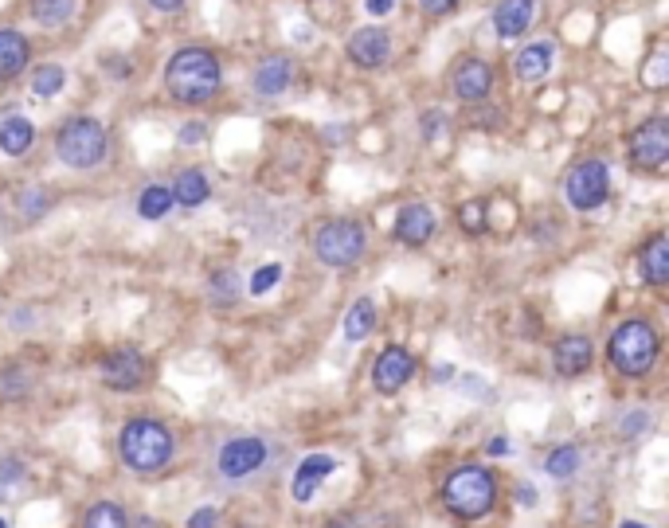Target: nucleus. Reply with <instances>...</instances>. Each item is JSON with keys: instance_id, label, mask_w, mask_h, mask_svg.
I'll use <instances>...</instances> for the list:
<instances>
[{"instance_id": "nucleus-1", "label": "nucleus", "mask_w": 669, "mask_h": 528, "mask_svg": "<svg viewBox=\"0 0 669 528\" xmlns=\"http://www.w3.org/2000/svg\"><path fill=\"white\" fill-rule=\"evenodd\" d=\"M220 59L208 47H180L165 67V90L180 106H204L220 94Z\"/></svg>"}, {"instance_id": "nucleus-2", "label": "nucleus", "mask_w": 669, "mask_h": 528, "mask_svg": "<svg viewBox=\"0 0 669 528\" xmlns=\"http://www.w3.org/2000/svg\"><path fill=\"white\" fill-rule=\"evenodd\" d=\"M118 454H122L126 470L153 478V474L169 470V462L177 454V439L157 419H130L122 427V435H118Z\"/></svg>"}, {"instance_id": "nucleus-3", "label": "nucleus", "mask_w": 669, "mask_h": 528, "mask_svg": "<svg viewBox=\"0 0 669 528\" xmlns=\"http://www.w3.org/2000/svg\"><path fill=\"white\" fill-rule=\"evenodd\" d=\"M658 352H662V337L650 321L642 317H630L623 321L615 333H611V364L623 372L626 380H638L646 376L654 364H658Z\"/></svg>"}, {"instance_id": "nucleus-4", "label": "nucleus", "mask_w": 669, "mask_h": 528, "mask_svg": "<svg viewBox=\"0 0 669 528\" xmlns=\"http://www.w3.org/2000/svg\"><path fill=\"white\" fill-rule=\"evenodd\" d=\"M446 509L462 521H478L497 505V478L482 466H458L443 485Z\"/></svg>"}, {"instance_id": "nucleus-5", "label": "nucleus", "mask_w": 669, "mask_h": 528, "mask_svg": "<svg viewBox=\"0 0 669 528\" xmlns=\"http://www.w3.org/2000/svg\"><path fill=\"white\" fill-rule=\"evenodd\" d=\"M106 149H110V137H106V126L98 118H67L59 126V133H55V153L71 169H94V165H102Z\"/></svg>"}, {"instance_id": "nucleus-6", "label": "nucleus", "mask_w": 669, "mask_h": 528, "mask_svg": "<svg viewBox=\"0 0 669 528\" xmlns=\"http://www.w3.org/2000/svg\"><path fill=\"white\" fill-rule=\"evenodd\" d=\"M364 247H368V231L357 220H329L313 231V255L333 270L360 263Z\"/></svg>"}, {"instance_id": "nucleus-7", "label": "nucleus", "mask_w": 669, "mask_h": 528, "mask_svg": "<svg viewBox=\"0 0 669 528\" xmlns=\"http://www.w3.org/2000/svg\"><path fill=\"white\" fill-rule=\"evenodd\" d=\"M611 192V169L603 161H583L564 180V196L576 212H595Z\"/></svg>"}, {"instance_id": "nucleus-8", "label": "nucleus", "mask_w": 669, "mask_h": 528, "mask_svg": "<svg viewBox=\"0 0 669 528\" xmlns=\"http://www.w3.org/2000/svg\"><path fill=\"white\" fill-rule=\"evenodd\" d=\"M267 458H270L267 442L255 439V435H239V439H227L220 446L216 466H220V474L227 482H243V478H251L255 470H263Z\"/></svg>"}, {"instance_id": "nucleus-9", "label": "nucleus", "mask_w": 669, "mask_h": 528, "mask_svg": "<svg viewBox=\"0 0 669 528\" xmlns=\"http://www.w3.org/2000/svg\"><path fill=\"white\" fill-rule=\"evenodd\" d=\"M630 161L638 169H650L658 173L669 161V122L666 118H650L642 122L638 130L630 133Z\"/></svg>"}, {"instance_id": "nucleus-10", "label": "nucleus", "mask_w": 669, "mask_h": 528, "mask_svg": "<svg viewBox=\"0 0 669 528\" xmlns=\"http://www.w3.org/2000/svg\"><path fill=\"white\" fill-rule=\"evenodd\" d=\"M98 372H102V384L114 392H137L149 384V360L137 349H114Z\"/></svg>"}, {"instance_id": "nucleus-11", "label": "nucleus", "mask_w": 669, "mask_h": 528, "mask_svg": "<svg viewBox=\"0 0 669 528\" xmlns=\"http://www.w3.org/2000/svg\"><path fill=\"white\" fill-rule=\"evenodd\" d=\"M450 87L454 94L462 98V102H486L493 90V67L482 59V55H466V59H458V67H454V75H450Z\"/></svg>"}, {"instance_id": "nucleus-12", "label": "nucleus", "mask_w": 669, "mask_h": 528, "mask_svg": "<svg viewBox=\"0 0 669 528\" xmlns=\"http://www.w3.org/2000/svg\"><path fill=\"white\" fill-rule=\"evenodd\" d=\"M345 51H349L353 67L376 71V67H384V63L392 59V36H388L384 28H376V24H368V28H357V32L349 36Z\"/></svg>"}, {"instance_id": "nucleus-13", "label": "nucleus", "mask_w": 669, "mask_h": 528, "mask_svg": "<svg viewBox=\"0 0 669 528\" xmlns=\"http://www.w3.org/2000/svg\"><path fill=\"white\" fill-rule=\"evenodd\" d=\"M411 376H415V356L407 349H400V345H388V349L376 356V364H372V384L384 396H396Z\"/></svg>"}, {"instance_id": "nucleus-14", "label": "nucleus", "mask_w": 669, "mask_h": 528, "mask_svg": "<svg viewBox=\"0 0 669 528\" xmlns=\"http://www.w3.org/2000/svg\"><path fill=\"white\" fill-rule=\"evenodd\" d=\"M591 360H595V349L580 333H568V337H560L552 345V364H556L560 376H583L591 368Z\"/></svg>"}, {"instance_id": "nucleus-15", "label": "nucleus", "mask_w": 669, "mask_h": 528, "mask_svg": "<svg viewBox=\"0 0 669 528\" xmlns=\"http://www.w3.org/2000/svg\"><path fill=\"white\" fill-rule=\"evenodd\" d=\"M431 235H435V212H431L427 204H407V208H400V216H396V239H400V243L423 247V243H431Z\"/></svg>"}, {"instance_id": "nucleus-16", "label": "nucleus", "mask_w": 669, "mask_h": 528, "mask_svg": "<svg viewBox=\"0 0 669 528\" xmlns=\"http://www.w3.org/2000/svg\"><path fill=\"white\" fill-rule=\"evenodd\" d=\"M533 16H536V0H497V8H493V32L501 40H513V36L529 32Z\"/></svg>"}, {"instance_id": "nucleus-17", "label": "nucleus", "mask_w": 669, "mask_h": 528, "mask_svg": "<svg viewBox=\"0 0 669 528\" xmlns=\"http://www.w3.org/2000/svg\"><path fill=\"white\" fill-rule=\"evenodd\" d=\"M290 83H294V63H290L286 55L263 59V63L255 67V79H251V87H255L259 98H278V94H286Z\"/></svg>"}, {"instance_id": "nucleus-18", "label": "nucleus", "mask_w": 669, "mask_h": 528, "mask_svg": "<svg viewBox=\"0 0 669 528\" xmlns=\"http://www.w3.org/2000/svg\"><path fill=\"white\" fill-rule=\"evenodd\" d=\"M333 470H337V462H333L329 454H310V458H302V466L294 470V482H290L294 501H302V505H306L313 493H317V485L325 482Z\"/></svg>"}, {"instance_id": "nucleus-19", "label": "nucleus", "mask_w": 669, "mask_h": 528, "mask_svg": "<svg viewBox=\"0 0 669 528\" xmlns=\"http://www.w3.org/2000/svg\"><path fill=\"white\" fill-rule=\"evenodd\" d=\"M28 59H32V47L24 40V32L0 28V83H12L16 75H24Z\"/></svg>"}, {"instance_id": "nucleus-20", "label": "nucleus", "mask_w": 669, "mask_h": 528, "mask_svg": "<svg viewBox=\"0 0 669 528\" xmlns=\"http://www.w3.org/2000/svg\"><path fill=\"white\" fill-rule=\"evenodd\" d=\"M638 270L650 286H666L669 282V235H654L642 251H638Z\"/></svg>"}, {"instance_id": "nucleus-21", "label": "nucleus", "mask_w": 669, "mask_h": 528, "mask_svg": "<svg viewBox=\"0 0 669 528\" xmlns=\"http://www.w3.org/2000/svg\"><path fill=\"white\" fill-rule=\"evenodd\" d=\"M552 63H556V44L552 40H536V44H529L517 55V75L525 83H540L552 71Z\"/></svg>"}, {"instance_id": "nucleus-22", "label": "nucleus", "mask_w": 669, "mask_h": 528, "mask_svg": "<svg viewBox=\"0 0 669 528\" xmlns=\"http://www.w3.org/2000/svg\"><path fill=\"white\" fill-rule=\"evenodd\" d=\"M173 204L180 208H200L208 196H212V180L200 173V169H184V173L173 180Z\"/></svg>"}, {"instance_id": "nucleus-23", "label": "nucleus", "mask_w": 669, "mask_h": 528, "mask_svg": "<svg viewBox=\"0 0 669 528\" xmlns=\"http://www.w3.org/2000/svg\"><path fill=\"white\" fill-rule=\"evenodd\" d=\"M32 141H36V126H32L28 118H4V122H0V149H4L8 157L28 153Z\"/></svg>"}, {"instance_id": "nucleus-24", "label": "nucleus", "mask_w": 669, "mask_h": 528, "mask_svg": "<svg viewBox=\"0 0 669 528\" xmlns=\"http://www.w3.org/2000/svg\"><path fill=\"white\" fill-rule=\"evenodd\" d=\"M75 8H79V0H32V16L44 28H63L75 16Z\"/></svg>"}, {"instance_id": "nucleus-25", "label": "nucleus", "mask_w": 669, "mask_h": 528, "mask_svg": "<svg viewBox=\"0 0 669 528\" xmlns=\"http://www.w3.org/2000/svg\"><path fill=\"white\" fill-rule=\"evenodd\" d=\"M169 208H173V192H169V184H149V188L141 192V200H137L141 220H165Z\"/></svg>"}, {"instance_id": "nucleus-26", "label": "nucleus", "mask_w": 669, "mask_h": 528, "mask_svg": "<svg viewBox=\"0 0 669 528\" xmlns=\"http://www.w3.org/2000/svg\"><path fill=\"white\" fill-rule=\"evenodd\" d=\"M372 329H376V306L368 298H360L357 306L345 313V337L349 341H364Z\"/></svg>"}, {"instance_id": "nucleus-27", "label": "nucleus", "mask_w": 669, "mask_h": 528, "mask_svg": "<svg viewBox=\"0 0 669 528\" xmlns=\"http://www.w3.org/2000/svg\"><path fill=\"white\" fill-rule=\"evenodd\" d=\"M544 470H548L552 478H572V474L580 470V450H576V446H556V450L548 454Z\"/></svg>"}, {"instance_id": "nucleus-28", "label": "nucleus", "mask_w": 669, "mask_h": 528, "mask_svg": "<svg viewBox=\"0 0 669 528\" xmlns=\"http://www.w3.org/2000/svg\"><path fill=\"white\" fill-rule=\"evenodd\" d=\"M67 83V75H63V67H55V63H44L36 75H32V94L36 98H55L59 90Z\"/></svg>"}, {"instance_id": "nucleus-29", "label": "nucleus", "mask_w": 669, "mask_h": 528, "mask_svg": "<svg viewBox=\"0 0 669 528\" xmlns=\"http://www.w3.org/2000/svg\"><path fill=\"white\" fill-rule=\"evenodd\" d=\"M83 528H130V525H126V513H122L114 501H98L87 513Z\"/></svg>"}, {"instance_id": "nucleus-30", "label": "nucleus", "mask_w": 669, "mask_h": 528, "mask_svg": "<svg viewBox=\"0 0 669 528\" xmlns=\"http://www.w3.org/2000/svg\"><path fill=\"white\" fill-rule=\"evenodd\" d=\"M458 223H462L466 235H482V231H486V204H482V200H466V204L458 208Z\"/></svg>"}, {"instance_id": "nucleus-31", "label": "nucleus", "mask_w": 669, "mask_h": 528, "mask_svg": "<svg viewBox=\"0 0 669 528\" xmlns=\"http://www.w3.org/2000/svg\"><path fill=\"white\" fill-rule=\"evenodd\" d=\"M212 294H216L220 306H231V302L239 298V278H235V270H220V274L212 278Z\"/></svg>"}, {"instance_id": "nucleus-32", "label": "nucleus", "mask_w": 669, "mask_h": 528, "mask_svg": "<svg viewBox=\"0 0 669 528\" xmlns=\"http://www.w3.org/2000/svg\"><path fill=\"white\" fill-rule=\"evenodd\" d=\"M278 278H282V266L278 263L259 266V270H255V278H251V294H270V290L278 286Z\"/></svg>"}, {"instance_id": "nucleus-33", "label": "nucleus", "mask_w": 669, "mask_h": 528, "mask_svg": "<svg viewBox=\"0 0 669 528\" xmlns=\"http://www.w3.org/2000/svg\"><path fill=\"white\" fill-rule=\"evenodd\" d=\"M20 208H24V216H28V220H40V216H44V212H47V196H44V188H32V192H24Z\"/></svg>"}, {"instance_id": "nucleus-34", "label": "nucleus", "mask_w": 669, "mask_h": 528, "mask_svg": "<svg viewBox=\"0 0 669 528\" xmlns=\"http://www.w3.org/2000/svg\"><path fill=\"white\" fill-rule=\"evenodd\" d=\"M4 372H8V376H20L24 368L16 364V368H4ZM28 384H32V380H0V396H4V399H8V396H24V392H28Z\"/></svg>"}, {"instance_id": "nucleus-35", "label": "nucleus", "mask_w": 669, "mask_h": 528, "mask_svg": "<svg viewBox=\"0 0 669 528\" xmlns=\"http://www.w3.org/2000/svg\"><path fill=\"white\" fill-rule=\"evenodd\" d=\"M443 122H446L443 110H427V114H423V122H419V126H423V141H435L439 130H443Z\"/></svg>"}, {"instance_id": "nucleus-36", "label": "nucleus", "mask_w": 669, "mask_h": 528, "mask_svg": "<svg viewBox=\"0 0 669 528\" xmlns=\"http://www.w3.org/2000/svg\"><path fill=\"white\" fill-rule=\"evenodd\" d=\"M216 525H220L216 509H196V513L188 517V528H216Z\"/></svg>"}, {"instance_id": "nucleus-37", "label": "nucleus", "mask_w": 669, "mask_h": 528, "mask_svg": "<svg viewBox=\"0 0 669 528\" xmlns=\"http://www.w3.org/2000/svg\"><path fill=\"white\" fill-rule=\"evenodd\" d=\"M419 8H423L427 16H446V12L458 8V0H419Z\"/></svg>"}, {"instance_id": "nucleus-38", "label": "nucleus", "mask_w": 669, "mask_h": 528, "mask_svg": "<svg viewBox=\"0 0 669 528\" xmlns=\"http://www.w3.org/2000/svg\"><path fill=\"white\" fill-rule=\"evenodd\" d=\"M208 130H204V122H188L184 130H180V145H196V141H204Z\"/></svg>"}, {"instance_id": "nucleus-39", "label": "nucleus", "mask_w": 669, "mask_h": 528, "mask_svg": "<svg viewBox=\"0 0 669 528\" xmlns=\"http://www.w3.org/2000/svg\"><path fill=\"white\" fill-rule=\"evenodd\" d=\"M364 8H368L372 16H388V12L396 8V0H364Z\"/></svg>"}, {"instance_id": "nucleus-40", "label": "nucleus", "mask_w": 669, "mask_h": 528, "mask_svg": "<svg viewBox=\"0 0 669 528\" xmlns=\"http://www.w3.org/2000/svg\"><path fill=\"white\" fill-rule=\"evenodd\" d=\"M157 12H177V8H184V0H149Z\"/></svg>"}, {"instance_id": "nucleus-41", "label": "nucleus", "mask_w": 669, "mask_h": 528, "mask_svg": "<svg viewBox=\"0 0 669 528\" xmlns=\"http://www.w3.org/2000/svg\"><path fill=\"white\" fill-rule=\"evenodd\" d=\"M486 450H490L493 458H501V454H509V442L497 435V439H490V446H486Z\"/></svg>"}, {"instance_id": "nucleus-42", "label": "nucleus", "mask_w": 669, "mask_h": 528, "mask_svg": "<svg viewBox=\"0 0 669 528\" xmlns=\"http://www.w3.org/2000/svg\"><path fill=\"white\" fill-rule=\"evenodd\" d=\"M634 427H638V431H642V427H646V415H630V419H626V435H630V431H634Z\"/></svg>"}, {"instance_id": "nucleus-43", "label": "nucleus", "mask_w": 669, "mask_h": 528, "mask_svg": "<svg viewBox=\"0 0 669 528\" xmlns=\"http://www.w3.org/2000/svg\"><path fill=\"white\" fill-rule=\"evenodd\" d=\"M325 528H357V521L353 517H337V521H329Z\"/></svg>"}, {"instance_id": "nucleus-44", "label": "nucleus", "mask_w": 669, "mask_h": 528, "mask_svg": "<svg viewBox=\"0 0 669 528\" xmlns=\"http://www.w3.org/2000/svg\"><path fill=\"white\" fill-rule=\"evenodd\" d=\"M517 497H521V505H533V489H529V485H521V489H517Z\"/></svg>"}, {"instance_id": "nucleus-45", "label": "nucleus", "mask_w": 669, "mask_h": 528, "mask_svg": "<svg viewBox=\"0 0 669 528\" xmlns=\"http://www.w3.org/2000/svg\"><path fill=\"white\" fill-rule=\"evenodd\" d=\"M134 528H161V525H157V521H149V517H137Z\"/></svg>"}, {"instance_id": "nucleus-46", "label": "nucleus", "mask_w": 669, "mask_h": 528, "mask_svg": "<svg viewBox=\"0 0 669 528\" xmlns=\"http://www.w3.org/2000/svg\"><path fill=\"white\" fill-rule=\"evenodd\" d=\"M619 528H650V525H642V521H623Z\"/></svg>"}, {"instance_id": "nucleus-47", "label": "nucleus", "mask_w": 669, "mask_h": 528, "mask_svg": "<svg viewBox=\"0 0 669 528\" xmlns=\"http://www.w3.org/2000/svg\"><path fill=\"white\" fill-rule=\"evenodd\" d=\"M0 528H8V525H4V521H0Z\"/></svg>"}]
</instances>
